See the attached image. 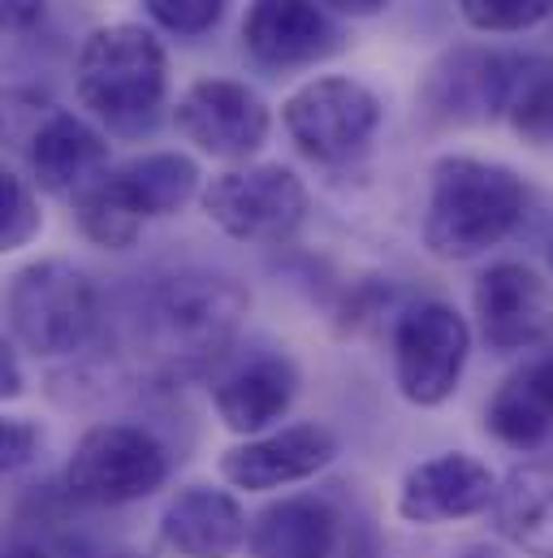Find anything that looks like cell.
Wrapping results in <instances>:
<instances>
[{"label": "cell", "mask_w": 553, "mask_h": 558, "mask_svg": "<svg viewBox=\"0 0 553 558\" xmlns=\"http://www.w3.org/2000/svg\"><path fill=\"white\" fill-rule=\"evenodd\" d=\"M169 476L164 446L138 424H96L65 463V489L91 507H126L156 494Z\"/></svg>", "instance_id": "cell-5"}, {"label": "cell", "mask_w": 553, "mask_h": 558, "mask_svg": "<svg viewBox=\"0 0 553 558\" xmlns=\"http://www.w3.org/2000/svg\"><path fill=\"white\" fill-rule=\"evenodd\" d=\"M480 333L493 351H537L553 342V290L528 265L502 260L476 281Z\"/></svg>", "instance_id": "cell-10"}, {"label": "cell", "mask_w": 553, "mask_h": 558, "mask_svg": "<svg viewBox=\"0 0 553 558\" xmlns=\"http://www.w3.org/2000/svg\"><path fill=\"white\" fill-rule=\"evenodd\" d=\"M39 226H44V217H39V204H35L26 178L9 169L0 182V247L4 252L26 247L39 234Z\"/></svg>", "instance_id": "cell-24"}, {"label": "cell", "mask_w": 553, "mask_h": 558, "mask_svg": "<svg viewBox=\"0 0 553 558\" xmlns=\"http://www.w3.org/2000/svg\"><path fill=\"white\" fill-rule=\"evenodd\" d=\"M342 520L324 498L298 494L273 502L251 529V558H333Z\"/></svg>", "instance_id": "cell-19"}, {"label": "cell", "mask_w": 553, "mask_h": 558, "mask_svg": "<svg viewBox=\"0 0 553 558\" xmlns=\"http://www.w3.org/2000/svg\"><path fill=\"white\" fill-rule=\"evenodd\" d=\"M550 9L553 0H458V13L467 17V26L493 31V35L528 31L541 17H550Z\"/></svg>", "instance_id": "cell-25"}, {"label": "cell", "mask_w": 553, "mask_h": 558, "mask_svg": "<svg viewBox=\"0 0 553 558\" xmlns=\"http://www.w3.org/2000/svg\"><path fill=\"white\" fill-rule=\"evenodd\" d=\"M251 294L221 274H182L160 281L138 320V347L164 377H195L234 342Z\"/></svg>", "instance_id": "cell-1"}, {"label": "cell", "mask_w": 553, "mask_h": 558, "mask_svg": "<svg viewBox=\"0 0 553 558\" xmlns=\"http://www.w3.org/2000/svg\"><path fill=\"white\" fill-rule=\"evenodd\" d=\"M298 395V368L290 355L281 351H265V355H251L247 364L230 368L225 377L212 381V408L221 424L230 433H265L269 424L290 412Z\"/></svg>", "instance_id": "cell-16"}, {"label": "cell", "mask_w": 553, "mask_h": 558, "mask_svg": "<svg viewBox=\"0 0 553 558\" xmlns=\"http://www.w3.org/2000/svg\"><path fill=\"white\" fill-rule=\"evenodd\" d=\"M515 135L537 147H550L553 143V65L550 61H537V57H524V70H519V83H515V96H511V109H506Z\"/></svg>", "instance_id": "cell-23"}, {"label": "cell", "mask_w": 553, "mask_h": 558, "mask_svg": "<svg viewBox=\"0 0 553 558\" xmlns=\"http://www.w3.org/2000/svg\"><path fill=\"white\" fill-rule=\"evenodd\" d=\"M39 441H44V433H39L35 420L4 416V428H0V468H4V472H22V468L35 459Z\"/></svg>", "instance_id": "cell-27"}, {"label": "cell", "mask_w": 553, "mask_h": 558, "mask_svg": "<svg viewBox=\"0 0 553 558\" xmlns=\"http://www.w3.org/2000/svg\"><path fill=\"white\" fill-rule=\"evenodd\" d=\"M550 269H553V239H550Z\"/></svg>", "instance_id": "cell-32"}, {"label": "cell", "mask_w": 553, "mask_h": 558, "mask_svg": "<svg viewBox=\"0 0 553 558\" xmlns=\"http://www.w3.org/2000/svg\"><path fill=\"white\" fill-rule=\"evenodd\" d=\"M83 109L113 135L135 140L156 126L169 92V61L151 31L135 22H113L87 35L74 70Z\"/></svg>", "instance_id": "cell-3"}, {"label": "cell", "mask_w": 553, "mask_h": 558, "mask_svg": "<svg viewBox=\"0 0 553 558\" xmlns=\"http://www.w3.org/2000/svg\"><path fill=\"white\" fill-rule=\"evenodd\" d=\"M484 424L511 450H537L553 428V351L532 355L489 399Z\"/></svg>", "instance_id": "cell-18"}, {"label": "cell", "mask_w": 553, "mask_h": 558, "mask_svg": "<svg viewBox=\"0 0 553 558\" xmlns=\"http://www.w3.org/2000/svg\"><path fill=\"white\" fill-rule=\"evenodd\" d=\"M471 558H489V555H471Z\"/></svg>", "instance_id": "cell-33"}, {"label": "cell", "mask_w": 553, "mask_h": 558, "mask_svg": "<svg viewBox=\"0 0 553 558\" xmlns=\"http://www.w3.org/2000/svg\"><path fill=\"white\" fill-rule=\"evenodd\" d=\"M243 44L256 61L290 70L333 57L342 48V31L316 0H251L243 17Z\"/></svg>", "instance_id": "cell-14"}, {"label": "cell", "mask_w": 553, "mask_h": 558, "mask_svg": "<svg viewBox=\"0 0 553 558\" xmlns=\"http://www.w3.org/2000/svg\"><path fill=\"white\" fill-rule=\"evenodd\" d=\"M493 498H497V481H493L489 463L450 450V454L415 463L403 476L398 515L419 529H437V524L480 515L484 507H493Z\"/></svg>", "instance_id": "cell-12"}, {"label": "cell", "mask_w": 553, "mask_h": 558, "mask_svg": "<svg viewBox=\"0 0 553 558\" xmlns=\"http://www.w3.org/2000/svg\"><path fill=\"white\" fill-rule=\"evenodd\" d=\"M109 165V140L74 118V113H48L26 143V169L30 182L48 195H83Z\"/></svg>", "instance_id": "cell-15"}, {"label": "cell", "mask_w": 553, "mask_h": 558, "mask_svg": "<svg viewBox=\"0 0 553 558\" xmlns=\"http://www.w3.org/2000/svg\"><path fill=\"white\" fill-rule=\"evenodd\" d=\"M320 4H329L333 13H346V17H377L390 0H320Z\"/></svg>", "instance_id": "cell-30"}, {"label": "cell", "mask_w": 553, "mask_h": 558, "mask_svg": "<svg viewBox=\"0 0 553 558\" xmlns=\"http://www.w3.org/2000/svg\"><path fill=\"white\" fill-rule=\"evenodd\" d=\"M471 329L450 303H415L394 329V381L415 408H441L467 368Z\"/></svg>", "instance_id": "cell-8"}, {"label": "cell", "mask_w": 553, "mask_h": 558, "mask_svg": "<svg viewBox=\"0 0 553 558\" xmlns=\"http://www.w3.org/2000/svg\"><path fill=\"white\" fill-rule=\"evenodd\" d=\"M74 217H78V230L109 252L135 247L143 234V217L126 204V195L113 186L109 173H100L83 195H74Z\"/></svg>", "instance_id": "cell-22"}, {"label": "cell", "mask_w": 553, "mask_h": 558, "mask_svg": "<svg viewBox=\"0 0 553 558\" xmlns=\"http://www.w3.org/2000/svg\"><path fill=\"white\" fill-rule=\"evenodd\" d=\"M204 213L238 243H281L307 217V186L285 165H247L204 186Z\"/></svg>", "instance_id": "cell-7"}, {"label": "cell", "mask_w": 553, "mask_h": 558, "mask_svg": "<svg viewBox=\"0 0 553 558\" xmlns=\"http://www.w3.org/2000/svg\"><path fill=\"white\" fill-rule=\"evenodd\" d=\"M173 126L182 140L217 160H247L269 140L273 113L247 83L199 78L177 96Z\"/></svg>", "instance_id": "cell-9"}, {"label": "cell", "mask_w": 553, "mask_h": 558, "mask_svg": "<svg viewBox=\"0 0 553 558\" xmlns=\"http://www.w3.org/2000/svg\"><path fill=\"white\" fill-rule=\"evenodd\" d=\"M281 122L316 165H346L381 131V100L355 78H311L281 105Z\"/></svg>", "instance_id": "cell-6"}, {"label": "cell", "mask_w": 553, "mask_h": 558, "mask_svg": "<svg viewBox=\"0 0 553 558\" xmlns=\"http://www.w3.org/2000/svg\"><path fill=\"white\" fill-rule=\"evenodd\" d=\"M147 4V13L164 26V31H173V35H204V31H212L221 17H225V4L230 0H143Z\"/></svg>", "instance_id": "cell-26"}, {"label": "cell", "mask_w": 553, "mask_h": 558, "mask_svg": "<svg viewBox=\"0 0 553 558\" xmlns=\"http://www.w3.org/2000/svg\"><path fill=\"white\" fill-rule=\"evenodd\" d=\"M9 558H44V555H39L35 546H13V550H9Z\"/></svg>", "instance_id": "cell-31"}, {"label": "cell", "mask_w": 553, "mask_h": 558, "mask_svg": "<svg viewBox=\"0 0 553 558\" xmlns=\"http://www.w3.org/2000/svg\"><path fill=\"white\" fill-rule=\"evenodd\" d=\"M519 70H524V57L463 48V52H450L428 74L423 96L450 122H489V118H502L511 109Z\"/></svg>", "instance_id": "cell-13"}, {"label": "cell", "mask_w": 553, "mask_h": 558, "mask_svg": "<svg viewBox=\"0 0 553 558\" xmlns=\"http://www.w3.org/2000/svg\"><path fill=\"white\" fill-rule=\"evenodd\" d=\"M337 459V437L324 424H285L276 433L247 437L243 446L221 454V476L234 489L265 494L281 485H298L316 472H324Z\"/></svg>", "instance_id": "cell-11"}, {"label": "cell", "mask_w": 553, "mask_h": 558, "mask_svg": "<svg viewBox=\"0 0 553 558\" xmlns=\"http://www.w3.org/2000/svg\"><path fill=\"white\" fill-rule=\"evenodd\" d=\"M138 217H169L199 191V165L182 151H147L109 173Z\"/></svg>", "instance_id": "cell-21"}, {"label": "cell", "mask_w": 553, "mask_h": 558, "mask_svg": "<svg viewBox=\"0 0 553 558\" xmlns=\"http://www.w3.org/2000/svg\"><path fill=\"white\" fill-rule=\"evenodd\" d=\"M9 338L44 360L74 355L91 342L100 325V294L83 269L70 260H35L22 265L4 290Z\"/></svg>", "instance_id": "cell-4"}, {"label": "cell", "mask_w": 553, "mask_h": 558, "mask_svg": "<svg viewBox=\"0 0 553 558\" xmlns=\"http://www.w3.org/2000/svg\"><path fill=\"white\" fill-rule=\"evenodd\" d=\"M0 17L9 31H30L44 17V0H0Z\"/></svg>", "instance_id": "cell-28"}, {"label": "cell", "mask_w": 553, "mask_h": 558, "mask_svg": "<svg viewBox=\"0 0 553 558\" xmlns=\"http://www.w3.org/2000/svg\"><path fill=\"white\" fill-rule=\"evenodd\" d=\"M524 178L497 160L445 156L432 165L423 247L437 260H476L497 247L524 217Z\"/></svg>", "instance_id": "cell-2"}, {"label": "cell", "mask_w": 553, "mask_h": 558, "mask_svg": "<svg viewBox=\"0 0 553 558\" xmlns=\"http://www.w3.org/2000/svg\"><path fill=\"white\" fill-rule=\"evenodd\" d=\"M0 395L4 399L22 395V368H17V347L13 342H4V351H0Z\"/></svg>", "instance_id": "cell-29"}, {"label": "cell", "mask_w": 553, "mask_h": 558, "mask_svg": "<svg viewBox=\"0 0 553 558\" xmlns=\"http://www.w3.org/2000/svg\"><path fill=\"white\" fill-rule=\"evenodd\" d=\"M160 537L182 558H234L247 542V515L234 494L191 485L164 507Z\"/></svg>", "instance_id": "cell-17"}, {"label": "cell", "mask_w": 553, "mask_h": 558, "mask_svg": "<svg viewBox=\"0 0 553 558\" xmlns=\"http://www.w3.org/2000/svg\"><path fill=\"white\" fill-rule=\"evenodd\" d=\"M497 533L532 558H553V459L515 468L493 498Z\"/></svg>", "instance_id": "cell-20"}]
</instances>
